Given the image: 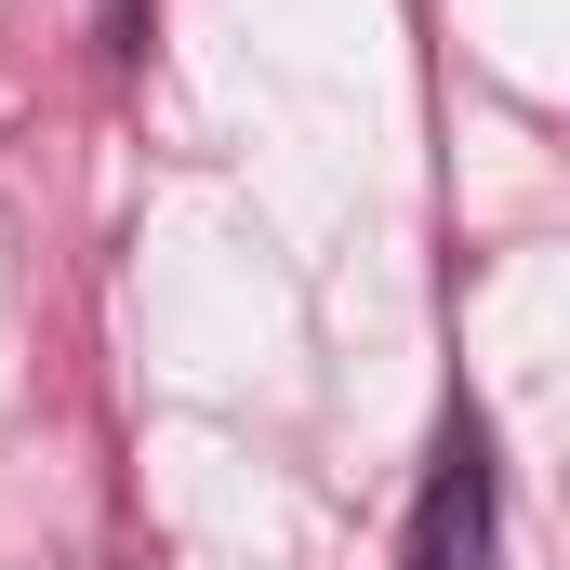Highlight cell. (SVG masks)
<instances>
[{
    "label": "cell",
    "mask_w": 570,
    "mask_h": 570,
    "mask_svg": "<svg viewBox=\"0 0 570 570\" xmlns=\"http://www.w3.org/2000/svg\"><path fill=\"white\" fill-rule=\"evenodd\" d=\"M412 570H504V491H491V425L451 412L438 438V478L412 504Z\"/></svg>",
    "instance_id": "1"
}]
</instances>
